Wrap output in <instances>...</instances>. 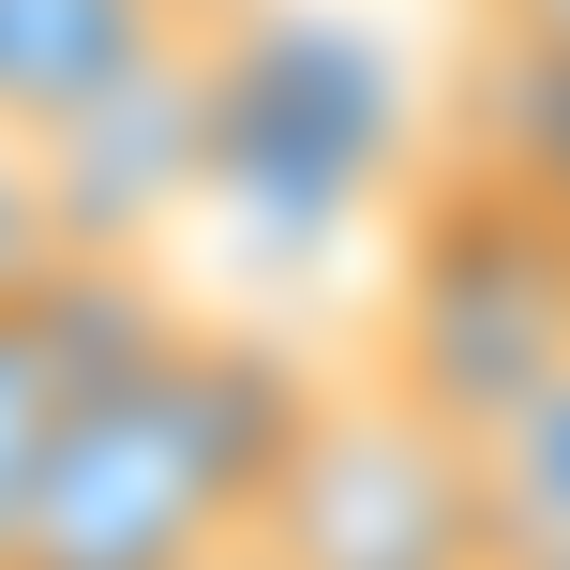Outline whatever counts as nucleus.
I'll return each mask as SVG.
<instances>
[{"label":"nucleus","instance_id":"obj_1","mask_svg":"<svg viewBox=\"0 0 570 570\" xmlns=\"http://www.w3.org/2000/svg\"><path fill=\"white\" fill-rule=\"evenodd\" d=\"M301 391L315 375L285 345L166 301L76 391V421H60V451L30 481V525H16L0 570H210L226 541H256V495L285 465Z\"/></svg>","mask_w":570,"mask_h":570},{"label":"nucleus","instance_id":"obj_2","mask_svg":"<svg viewBox=\"0 0 570 570\" xmlns=\"http://www.w3.org/2000/svg\"><path fill=\"white\" fill-rule=\"evenodd\" d=\"M375 375L405 405H435L451 435H495L541 375H570V210L541 180H511L495 150L451 136V166L421 180L405 256H391Z\"/></svg>","mask_w":570,"mask_h":570},{"label":"nucleus","instance_id":"obj_3","mask_svg":"<svg viewBox=\"0 0 570 570\" xmlns=\"http://www.w3.org/2000/svg\"><path fill=\"white\" fill-rule=\"evenodd\" d=\"M256 541L301 570H495V481L481 435H451L435 405H405L391 375H315L301 421H285V465L256 495Z\"/></svg>","mask_w":570,"mask_h":570},{"label":"nucleus","instance_id":"obj_4","mask_svg":"<svg viewBox=\"0 0 570 570\" xmlns=\"http://www.w3.org/2000/svg\"><path fill=\"white\" fill-rule=\"evenodd\" d=\"M150 315H166V285H150L136 256H60L46 285L0 301V556H16V525H30V481H46L76 391L150 331Z\"/></svg>","mask_w":570,"mask_h":570},{"label":"nucleus","instance_id":"obj_5","mask_svg":"<svg viewBox=\"0 0 570 570\" xmlns=\"http://www.w3.org/2000/svg\"><path fill=\"white\" fill-rule=\"evenodd\" d=\"M226 30V0H0V120L16 136H76L120 90L180 76Z\"/></svg>","mask_w":570,"mask_h":570},{"label":"nucleus","instance_id":"obj_6","mask_svg":"<svg viewBox=\"0 0 570 570\" xmlns=\"http://www.w3.org/2000/svg\"><path fill=\"white\" fill-rule=\"evenodd\" d=\"M481 481H495V570H556L570 556V375H541L481 435Z\"/></svg>","mask_w":570,"mask_h":570},{"label":"nucleus","instance_id":"obj_7","mask_svg":"<svg viewBox=\"0 0 570 570\" xmlns=\"http://www.w3.org/2000/svg\"><path fill=\"white\" fill-rule=\"evenodd\" d=\"M465 150H495L511 180H541V196L570 210V60L495 30V76H481V120H465Z\"/></svg>","mask_w":570,"mask_h":570},{"label":"nucleus","instance_id":"obj_8","mask_svg":"<svg viewBox=\"0 0 570 570\" xmlns=\"http://www.w3.org/2000/svg\"><path fill=\"white\" fill-rule=\"evenodd\" d=\"M60 256H90L76 210H60V166H46V136H16V120H0V301H16V285H46Z\"/></svg>","mask_w":570,"mask_h":570},{"label":"nucleus","instance_id":"obj_9","mask_svg":"<svg viewBox=\"0 0 570 570\" xmlns=\"http://www.w3.org/2000/svg\"><path fill=\"white\" fill-rule=\"evenodd\" d=\"M210 570H301V556H271V541H226V556H210Z\"/></svg>","mask_w":570,"mask_h":570},{"label":"nucleus","instance_id":"obj_10","mask_svg":"<svg viewBox=\"0 0 570 570\" xmlns=\"http://www.w3.org/2000/svg\"><path fill=\"white\" fill-rule=\"evenodd\" d=\"M556 570H570V556H556Z\"/></svg>","mask_w":570,"mask_h":570}]
</instances>
